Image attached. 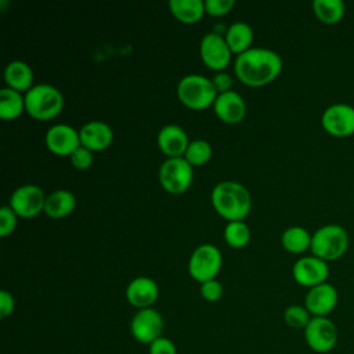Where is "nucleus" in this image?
Segmentation results:
<instances>
[{
    "instance_id": "7",
    "label": "nucleus",
    "mask_w": 354,
    "mask_h": 354,
    "mask_svg": "<svg viewBox=\"0 0 354 354\" xmlns=\"http://www.w3.org/2000/svg\"><path fill=\"white\" fill-rule=\"evenodd\" d=\"M223 256L217 246L212 243L199 245L188 260V272L198 282L216 279L221 270Z\"/></svg>"
},
{
    "instance_id": "24",
    "label": "nucleus",
    "mask_w": 354,
    "mask_h": 354,
    "mask_svg": "<svg viewBox=\"0 0 354 354\" xmlns=\"http://www.w3.org/2000/svg\"><path fill=\"white\" fill-rule=\"evenodd\" d=\"M313 234H310L304 227L292 225L286 228L281 235V243L289 253L300 254L311 248Z\"/></svg>"
},
{
    "instance_id": "14",
    "label": "nucleus",
    "mask_w": 354,
    "mask_h": 354,
    "mask_svg": "<svg viewBox=\"0 0 354 354\" xmlns=\"http://www.w3.org/2000/svg\"><path fill=\"white\" fill-rule=\"evenodd\" d=\"M46 147L58 156H71L82 144L79 131L65 123L53 124L44 136Z\"/></svg>"
},
{
    "instance_id": "29",
    "label": "nucleus",
    "mask_w": 354,
    "mask_h": 354,
    "mask_svg": "<svg viewBox=\"0 0 354 354\" xmlns=\"http://www.w3.org/2000/svg\"><path fill=\"white\" fill-rule=\"evenodd\" d=\"M313 315L308 313V310L304 306L300 304H292L285 308L283 311V321L288 326L292 329H306Z\"/></svg>"
},
{
    "instance_id": "16",
    "label": "nucleus",
    "mask_w": 354,
    "mask_h": 354,
    "mask_svg": "<svg viewBox=\"0 0 354 354\" xmlns=\"http://www.w3.org/2000/svg\"><path fill=\"white\" fill-rule=\"evenodd\" d=\"M159 286L149 277H136L131 279L126 288V300L133 307L141 310L152 307V304L158 300Z\"/></svg>"
},
{
    "instance_id": "13",
    "label": "nucleus",
    "mask_w": 354,
    "mask_h": 354,
    "mask_svg": "<svg viewBox=\"0 0 354 354\" xmlns=\"http://www.w3.org/2000/svg\"><path fill=\"white\" fill-rule=\"evenodd\" d=\"M292 277L296 283L304 288H314L326 282L329 277V266L325 260L310 254L297 259L292 267Z\"/></svg>"
},
{
    "instance_id": "5",
    "label": "nucleus",
    "mask_w": 354,
    "mask_h": 354,
    "mask_svg": "<svg viewBox=\"0 0 354 354\" xmlns=\"http://www.w3.org/2000/svg\"><path fill=\"white\" fill-rule=\"evenodd\" d=\"M217 95L212 79L202 75H187L177 84V97L189 109H206L214 104Z\"/></svg>"
},
{
    "instance_id": "34",
    "label": "nucleus",
    "mask_w": 354,
    "mask_h": 354,
    "mask_svg": "<svg viewBox=\"0 0 354 354\" xmlns=\"http://www.w3.org/2000/svg\"><path fill=\"white\" fill-rule=\"evenodd\" d=\"M148 353L149 354H177V347L170 339L160 336L159 339H156L149 344Z\"/></svg>"
},
{
    "instance_id": "11",
    "label": "nucleus",
    "mask_w": 354,
    "mask_h": 354,
    "mask_svg": "<svg viewBox=\"0 0 354 354\" xmlns=\"http://www.w3.org/2000/svg\"><path fill=\"white\" fill-rule=\"evenodd\" d=\"M163 317L153 307L137 310L130 321V333L138 343L151 344L162 336Z\"/></svg>"
},
{
    "instance_id": "30",
    "label": "nucleus",
    "mask_w": 354,
    "mask_h": 354,
    "mask_svg": "<svg viewBox=\"0 0 354 354\" xmlns=\"http://www.w3.org/2000/svg\"><path fill=\"white\" fill-rule=\"evenodd\" d=\"M17 217L18 216L8 205L0 209V236L1 238H6L14 232L17 227Z\"/></svg>"
},
{
    "instance_id": "2",
    "label": "nucleus",
    "mask_w": 354,
    "mask_h": 354,
    "mask_svg": "<svg viewBox=\"0 0 354 354\" xmlns=\"http://www.w3.org/2000/svg\"><path fill=\"white\" fill-rule=\"evenodd\" d=\"M210 202L216 213L227 221H243L252 207L248 188L231 180L221 181L213 187Z\"/></svg>"
},
{
    "instance_id": "4",
    "label": "nucleus",
    "mask_w": 354,
    "mask_h": 354,
    "mask_svg": "<svg viewBox=\"0 0 354 354\" xmlns=\"http://www.w3.org/2000/svg\"><path fill=\"white\" fill-rule=\"evenodd\" d=\"M350 238L344 227L339 224H325L319 227L311 239V254L328 261L340 259L348 249Z\"/></svg>"
},
{
    "instance_id": "20",
    "label": "nucleus",
    "mask_w": 354,
    "mask_h": 354,
    "mask_svg": "<svg viewBox=\"0 0 354 354\" xmlns=\"http://www.w3.org/2000/svg\"><path fill=\"white\" fill-rule=\"evenodd\" d=\"M4 80L8 88L26 93L33 87V71L26 62L15 59L7 64L4 69Z\"/></svg>"
},
{
    "instance_id": "18",
    "label": "nucleus",
    "mask_w": 354,
    "mask_h": 354,
    "mask_svg": "<svg viewBox=\"0 0 354 354\" xmlns=\"http://www.w3.org/2000/svg\"><path fill=\"white\" fill-rule=\"evenodd\" d=\"M80 144L91 152L106 149L113 141L111 126L101 120H91L83 124L79 130Z\"/></svg>"
},
{
    "instance_id": "12",
    "label": "nucleus",
    "mask_w": 354,
    "mask_h": 354,
    "mask_svg": "<svg viewBox=\"0 0 354 354\" xmlns=\"http://www.w3.org/2000/svg\"><path fill=\"white\" fill-rule=\"evenodd\" d=\"M202 62L212 71L223 72L231 62V50L225 39L214 32L206 33L199 44Z\"/></svg>"
},
{
    "instance_id": "1",
    "label": "nucleus",
    "mask_w": 354,
    "mask_h": 354,
    "mask_svg": "<svg viewBox=\"0 0 354 354\" xmlns=\"http://www.w3.org/2000/svg\"><path fill=\"white\" fill-rule=\"evenodd\" d=\"M282 71L281 55L270 48L252 47L236 55L234 72L238 80L246 86L260 87L275 80Z\"/></svg>"
},
{
    "instance_id": "33",
    "label": "nucleus",
    "mask_w": 354,
    "mask_h": 354,
    "mask_svg": "<svg viewBox=\"0 0 354 354\" xmlns=\"http://www.w3.org/2000/svg\"><path fill=\"white\" fill-rule=\"evenodd\" d=\"M235 6L234 0H206L205 11L212 17H221L228 14Z\"/></svg>"
},
{
    "instance_id": "15",
    "label": "nucleus",
    "mask_w": 354,
    "mask_h": 354,
    "mask_svg": "<svg viewBox=\"0 0 354 354\" xmlns=\"http://www.w3.org/2000/svg\"><path fill=\"white\" fill-rule=\"evenodd\" d=\"M337 300L339 293L336 288L329 282H324L308 289L304 297V307L313 317H326L335 310Z\"/></svg>"
},
{
    "instance_id": "9",
    "label": "nucleus",
    "mask_w": 354,
    "mask_h": 354,
    "mask_svg": "<svg viewBox=\"0 0 354 354\" xmlns=\"http://www.w3.org/2000/svg\"><path fill=\"white\" fill-rule=\"evenodd\" d=\"M322 129L332 137L346 138L354 134V106L337 102L332 104L322 112Z\"/></svg>"
},
{
    "instance_id": "25",
    "label": "nucleus",
    "mask_w": 354,
    "mask_h": 354,
    "mask_svg": "<svg viewBox=\"0 0 354 354\" xmlns=\"http://www.w3.org/2000/svg\"><path fill=\"white\" fill-rule=\"evenodd\" d=\"M313 12L324 25H336L344 17V3L342 0H314Z\"/></svg>"
},
{
    "instance_id": "31",
    "label": "nucleus",
    "mask_w": 354,
    "mask_h": 354,
    "mask_svg": "<svg viewBox=\"0 0 354 354\" xmlns=\"http://www.w3.org/2000/svg\"><path fill=\"white\" fill-rule=\"evenodd\" d=\"M199 292H201V296L206 300V301H217L221 299L223 296V285L220 281L217 279H210V281H206V282H202L201 283V288H199Z\"/></svg>"
},
{
    "instance_id": "22",
    "label": "nucleus",
    "mask_w": 354,
    "mask_h": 354,
    "mask_svg": "<svg viewBox=\"0 0 354 354\" xmlns=\"http://www.w3.org/2000/svg\"><path fill=\"white\" fill-rule=\"evenodd\" d=\"M230 50L232 54H242L252 48L253 41V29L250 25L242 21H236L228 26L224 36Z\"/></svg>"
},
{
    "instance_id": "21",
    "label": "nucleus",
    "mask_w": 354,
    "mask_h": 354,
    "mask_svg": "<svg viewBox=\"0 0 354 354\" xmlns=\"http://www.w3.org/2000/svg\"><path fill=\"white\" fill-rule=\"evenodd\" d=\"M76 206L75 195L68 189H55L46 198L44 213L51 218L69 216Z\"/></svg>"
},
{
    "instance_id": "3",
    "label": "nucleus",
    "mask_w": 354,
    "mask_h": 354,
    "mask_svg": "<svg viewBox=\"0 0 354 354\" xmlns=\"http://www.w3.org/2000/svg\"><path fill=\"white\" fill-rule=\"evenodd\" d=\"M64 97L61 91L51 84H35L25 93V112L37 120H50L61 113Z\"/></svg>"
},
{
    "instance_id": "26",
    "label": "nucleus",
    "mask_w": 354,
    "mask_h": 354,
    "mask_svg": "<svg viewBox=\"0 0 354 354\" xmlns=\"http://www.w3.org/2000/svg\"><path fill=\"white\" fill-rule=\"evenodd\" d=\"M25 111V95L12 88L4 87L0 90V118L12 120L21 116Z\"/></svg>"
},
{
    "instance_id": "35",
    "label": "nucleus",
    "mask_w": 354,
    "mask_h": 354,
    "mask_svg": "<svg viewBox=\"0 0 354 354\" xmlns=\"http://www.w3.org/2000/svg\"><path fill=\"white\" fill-rule=\"evenodd\" d=\"M212 83H213V86H214V88H216V91L218 93V94H221V93H227V91H231L232 88V77H231V75H228L227 72H216L214 73V76L212 77Z\"/></svg>"
},
{
    "instance_id": "8",
    "label": "nucleus",
    "mask_w": 354,
    "mask_h": 354,
    "mask_svg": "<svg viewBox=\"0 0 354 354\" xmlns=\"http://www.w3.org/2000/svg\"><path fill=\"white\" fill-rule=\"evenodd\" d=\"M337 326L328 317H313L304 329L307 346L319 354L329 353L337 344Z\"/></svg>"
},
{
    "instance_id": "32",
    "label": "nucleus",
    "mask_w": 354,
    "mask_h": 354,
    "mask_svg": "<svg viewBox=\"0 0 354 354\" xmlns=\"http://www.w3.org/2000/svg\"><path fill=\"white\" fill-rule=\"evenodd\" d=\"M69 159H71L72 166H73L75 169H77V170H87V169L93 165V160H94L93 152H91L90 149L84 148L83 145H80V147L69 156Z\"/></svg>"
},
{
    "instance_id": "27",
    "label": "nucleus",
    "mask_w": 354,
    "mask_h": 354,
    "mask_svg": "<svg viewBox=\"0 0 354 354\" xmlns=\"http://www.w3.org/2000/svg\"><path fill=\"white\" fill-rule=\"evenodd\" d=\"M224 239L234 249L245 248L250 241V230L245 221H228L224 228Z\"/></svg>"
},
{
    "instance_id": "28",
    "label": "nucleus",
    "mask_w": 354,
    "mask_h": 354,
    "mask_svg": "<svg viewBox=\"0 0 354 354\" xmlns=\"http://www.w3.org/2000/svg\"><path fill=\"white\" fill-rule=\"evenodd\" d=\"M212 158V147L206 140H192L189 141L184 159L194 167V166H202Z\"/></svg>"
},
{
    "instance_id": "6",
    "label": "nucleus",
    "mask_w": 354,
    "mask_h": 354,
    "mask_svg": "<svg viewBox=\"0 0 354 354\" xmlns=\"http://www.w3.org/2000/svg\"><path fill=\"white\" fill-rule=\"evenodd\" d=\"M192 180L194 169L184 156L167 158L159 167V183L171 195H180L188 191Z\"/></svg>"
},
{
    "instance_id": "10",
    "label": "nucleus",
    "mask_w": 354,
    "mask_h": 354,
    "mask_svg": "<svg viewBox=\"0 0 354 354\" xmlns=\"http://www.w3.org/2000/svg\"><path fill=\"white\" fill-rule=\"evenodd\" d=\"M46 195L43 189L35 184H25L14 189L10 196L8 206L18 217L30 218L44 212Z\"/></svg>"
},
{
    "instance_id": "36",
    "label": "nucleus",
    "mask_w": 354,
    "mask_h": 354,
    "mask_svg": "<svg viewBox=\"0 0 354 354\" xmlns=\"http://www.w3.org/2000/svg\"><path fill=\"white\" fill-rule=\"evenodd\" d=\"M15 300L14 296L8 290L0 292V318H7L14 313Z\"/></svg>"
},
{
    "instance_id": "23",
    "label": "nucleus",
    "mask_w": 354,
    "mask_h": 354,
    "mask_svg": "<svg viewBox=\"0 0 354 354\" xmlns=\"http://www.w3.org/2000/svg\"><path fill=\"white\" fill-rule=\"evenodd\" d=\"M169 8L177 21L187 25L196 24L206 14L202 0H170Z\"/></svg>"
},
{
    "instance_id": "19",
    "label": "nucleus",
    "mask_w": 354,
    "mask_h": 354,
    "mask_svg": "<svg viewBox=\"0 0 354 354\" xmlns=\"http://www.w3.org/2000/svg\"><path fill=\"white\" fill-rule=\"evenodd\" d=\"M158 147L167 158L184 156L189 144L185 130L177 124H166L158 133Z\"/></svg>"
},
{
    "instance_id": "17",
    "label": "nucleus",
    "mask_w": 354,
    "mask_h": 354,
    "mask_svg": "<svg viewBox=\"0 0 354 354\" xmlns=\"http://www.w3.org/2000/svg\"><path fill=\"white\" fill-rule=\"evenodd\" d=\"M213 109L216 116L227 124H236L242 122L246 115L245 100L234 90L218 94L213 104Z\"/></svg>"
}]
</instances>
